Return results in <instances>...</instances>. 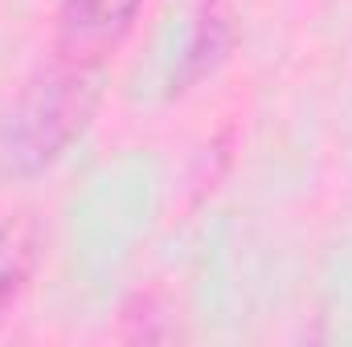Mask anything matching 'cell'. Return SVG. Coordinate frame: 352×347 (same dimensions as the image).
I'll return each instance as SVG.
<instances>
[{
	"instance_id": "3",
	"label": "cell",
	"mask_w": 352,
	"mask_h": 347,
	"mask_svg": "<svg viewBox=\"0 0 352 347\" xmlns=\"http://www.w3.org/2000/svg\"><path fill=\"white\" fill-rule=\"evenodd\" d=\"M45 254V225L37 213H16L0 221V319L21 302Z\"/></svg>"
},
{
	"instance_id": "4",
	"label": "cell",
	"mask_w": 352,
	"mask_h": 347,
	"mask_svg": "<svg viewBox=\"0 0 352 347\" xmlns=\"http://www.w3.org/2000/svg\"><path fill=\"white\" fill-rule=\"evenodd\" d=\"M234 16L226 8V0H205V8L197 12L192 21V33H188V45H184V58H180V74L173 78V86L188 90L192 82L209 78L234 49Z\"/></svg>"
},
{
	"instance_id": "1",
	"label": "cell",
	"mask_w": 352,
	"mask_h": 347,
	"mask_svg": "<svg viewBox=\"0 0 352 347\" xmlns=\"http://www.w3.org/2000/svg\"><path fill=\"white\" fill-rule=\"evenodd\" d=\"M98 98V70L58 58L37 70L0 110V172L21 180L50 172L87 135Z\"/></svg>"
},
{
	"instance_id": "2",
	"label": "cell",
	"mask_w": 352,
	"mask_h": 347,
	"mask_svg": "<svg viewBox=\"0 0 352 347\" xmlns=\"http://www.w3.org/2000/svg\"><path fill=\"white\" fill-rule=\"evenodd\" d=\"M144 0H62L54 16V58L70 66L102 70L123 45Z\"/></svg>"
}]
</instances>
